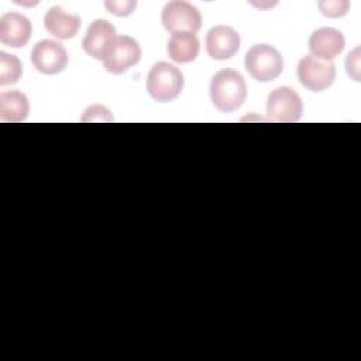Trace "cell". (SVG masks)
<instances>
[{"instance_id": "8992f818", "label": "cell", "mask_w": 361, "mask_h": 361, "mask_svg": "<svg viewBox=\"0 0 361 361\" xmlns=\"http://www.w3.org/2000/svg\"><path fill=\"white\" fill-rule=\"evenodd\" d=\"M267 113L272 121L293 123L300 120L303 103L300 96L289 86L274 89L267 100Z\"/></svg>"}, {"instance_id": "8fae6325", "label": "cell", "mask_w": 361, "mask_h": 361, "mask_svg": "<svg viewBox=\"0 0 361 361\" xmlns=\"http://www.w3.org/2000/svg\"><path fill=\"white\" fill-rule=\"evenodd\" d=\"M32 27L30 20L16 11H10L0 18V41L11 48L27 45L31 38Z\"/></svg>"}, {"instance_id": "3957f363", "label": "cell", "mask_w": 361, "mask_h": 361, "mask_svg": "<svg viewBox=\"0 0 361 361\" xmlns=\"http://www.w3.org/2000/svg\"><path fill=\"white\" fill-rule=\"evenodd\" d=\"M183 89L182 72L168 63H155L147 76V90L149 96L157 102H171L176 99Z\"/></svg>"}, {"instance_id": "4fadbf2b", "label": "cell", "mask_w": 361, "mask_h": 361, "mask_svg": "<svg viewBox=\"0 0 361 361\" xmlns=\"http://www.w3.org/2000/svg\"><path fill=\"white\" fill-rule=\"evenodd\" d=\"M44 25L51 35L59 39H71L80 28V18L76 14L66 13L59 6H54L47 11Z\"/></svg>"}, {"instance_id": "6da1fadb", "label": "cell", "mask_w": 361, "mask_h": 361, "mask_svg": "<svg viewBox=\"0 0 361 361\" xmlns=\"http://www.w3.org/2000/svg\"><path fill=\"white\" fill-rule=\"evenodd\" d=\"M247 97V85L243 75L234 69L219 71L210 82V99L223 113H231L243 106Z\"/></svg>"}, {"instance_id": "7a4b0ae2", "label": "cell", "mask_w": 361, "mask_h": 361, "mask_svg": "<svg viewBox=\"0 0 361 361\" xmlns=\"http://www.w3.org/2000/svg\"><path fill=\"white\" fill-rule=\"evenodd\" d=\"M247 72L258 82H271L283 71V59L276 48L268 44L251 47L244 58Z\"/></svg>"}, {"instance_id": "7c38bea8", "label": "cell", "mask_w": 361, "mask_h": 361, "mask_svg": "<svg viewBox=\"0 0 361 361\" xmlns=\"http://www.w3.org/2000/svg\"><path fill=\"white\" fill-rule=\"evenodd\" d=\"M116 28L111 23L103 18L94 20L83 38V49L89 56H93L94 59H103L106 51L116 39Z\"/></svg>"}, {"instance_id": "9a60e30c", "label": "cell", "mask_w": 361, "mask_h": 361, "mask_svg": "<svg viewBox=\"0 0 361 361\" xmlns=\"http://www.w3.org/2000/svg\"><path fill=\"white\" fill-rule=\"evenodd\" d=\"M30 111V103L24 93L18 90L1 92L0 94V118L3 121H24Z\"/></svg>"}, {"instance_id": "e0dca14e", "label": "cell", "mask_w": 361, "mask_h": 361, "mask_svg": "<svg viewBox=\"0 0 361 361\" xmlns=\"http://www.w3.org/2000/svg\"><path fill=\"white\" fill-rule=\"evenodd\" d=\"M320 13L330 18H338L347 14L350 3L347 0H322L317 3Z\"/></svg>"}, {"instance_id": "2e32d148", "label": "cell", "mask_w": 361, "mask_h": 361, "mask_svg": "<svg viewBox=\"0 0 361 361\" xmlns=\"http://www.w3.org/2000/svg\"><path fill=\"white\" fill-rule=\"evenodd\" d=\"M23 66L20 59L16 55L0 52V85H13L17 83L21 78Z\"/></svg>"}, {"instance_id": "ba28073f", "label": "cell", "mask_w": 361, "mask_h": 361, "mask_svg": "<svg viewBox=\"0 0 361 361\" xmlns=\"http://www.w3.org/2000/svg\"><path fill=\"white\" fill-rule=\"evenodd\" d=\"M31 62L41 73L56 75L66 68L68 52L62 44L52 39H42L34 45Z\"/></svg>"}, {"instance_id": "9c48e42d", "label": "cell", "mask_w": 361, "mask_h": 361, "mask_svg": "<svg viewBox=\"0 0 361 361\" xmlns=\"http://www.w3.org/2000/svg\"><path fill=\"white\" fill-rule=\"evenodd\" d=\"M240 48L238 32L228 25H216L206 34V51L217 61L230 59Z\"/></svg>"}, {"instance_id": "ac0fdd59", "label": "cell", "mask_w": 361, "mask_h": 361, "mask_svg": "<svg viewBox=\"0 0 361 361\" xmlns=\"http://www.w3.org/2000/svg\"><path fill=\"white\" fill-rule=\"evenodd\" d=\"M104 7L114 16L127 17L135 10L137 1H134V0H107V1H104Z\"/></svg>"}, {"instance_id": "ffe728a7", "label": "cell", "mask_w": 361, "mask_h": 361, "mask_svg": "<svg viewBox=\"0 0 361 361\" xmlns=\"http://www.w3.org/2000/svg\"><path fill=\"white\" fill-rule=\"evenodd\" d=\"M111 121L113 117L110 116V111L103 106H92L85 111L83 121Z\"/></svg>"}, {"instance_id": "5bb4252c", "label": "cell", "mask_w": 361, "mask_h": 361, "mask_svg": "<svg viewBox=\"0 0 361 361\" xmlns=\"http://www.w3.org/2000/svg\"><path fill=\"white\" fill-rule=\"evenodd\" d=\"M200 44L193 32H175L168 41V55L176 63H188L199 55Z\"/></svg>"}, {"instance_id": "52a82bcc", "label": "cell", "mask_w": 361, "mask_h": 361, "mask_svg": "<svg viewBox=\"0 0 361 361\" xmlns=\"http://www.w3.org/2000/svg\"><path fill=\"white\" fill-rule=\"evenodd\" d=\"M336 78V66L331 61H323L312 55L303 56L298 63V79L312 92H323Z\"/></svg>"}, {"instance_id": "d6986e66", "label": "cell", "mask_w": 361, "mask_h": 361, "mask_svg": "<svg viewBox=\"0 0 361 361\" xmlns=\"http://www.w3.org/2000/svg\"><path fill=\"white\" fill-rule=\"evenodd\" d=\"M345 71L355 82H360V47L354 48L345 59Z\"/></svg>"}, {"instance_id": "5b68a950", "label": "cell", "mask_w": 361, "mask_h": 361, "mask_svg": "<svg viewBox=\"0 0 361 361\" xmlns=\"http://www.w3.org/2000/svg\"><path fill=\"white\" fill-rule=\"evenodd\" d=\"M141 59V48L138 42L128 37H116L103 56V66L113 75H121L131 66L137 65Z\"/></svg>"}, {"instance_id": "277c9868", "label": "cell", "mask_w": 361, "mask_h": 361, "mask_svg": "<svg viewBox=\"0 0 361 361\" xmlns=\"http://www.w3.org/2000/svg\"><path fill=\"white\" fill-rule=\"evenodd\" d=\"M166 31L175 32H197L202 27L200 11L190 3L173 0L165 4L161 16Z\"/></svg>"}, {"instance_id": "30bf717a", "label": "cell", "mask_w": 361, "mask_h": 361, "mask_svg": "<svg viewBox=\"0 0 361 361\" xmlns=\"http://www.w3.org/2000/svg\"><path fill=\"white\" fill-rule=\"evenodd\" d=\"M345 47V39L341 31L330 27H323L316 30L309 38V49L312 56L331 61L338 56Z\"/></svg>"}]
</instances>
